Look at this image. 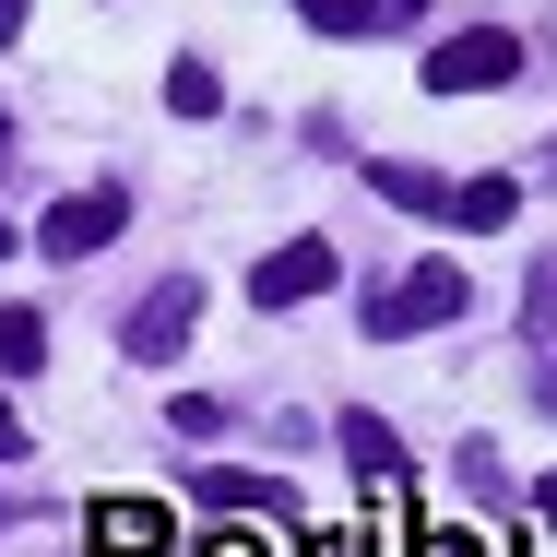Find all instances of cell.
Returning a JSON list of instances; mask_svg holds the SVG:
<instances>
[{"label":"cell","instance_id":"obj_1","mask_svg":"<svg viewBox=\"0 0 557 557\" xmlns=\"http://www.w3.org/2000/svg\"><path fill=\"white\" fill-rule=\"evenodd\" d=\"M462 297H474V285H462L450 261H404V273H380V285H368V309H356V321H368L380 344H404V333L462 321Z\"/></svg>","mask_w":557,"mask_h":557},{"label":"cell","instance_id":"obj_2","mask_svg":"<svg viewBox=\"0 0 557 557\" xmlns=\"http://www.w3.org/2000/svg\"><path fill=\"white\" fill-rule=\"evenodd\" d=\"M510 72H522V36H510V24H462V36L428 48V96H486V84H510Z\"/></svg>","mask_w":557,"mask_h":557},{"label":"cell","instance_id":"obj_3","mask_svg":"<svg viewBox=\"0 0 557 557\" xmlns=\"http://www.w3.org/2000/svg\"><path fill=\"white\" fill-rule=\"evenodd\" d=\"M119 225H131V190H72V202H48L36 249H48V261H96Z\"/></svg>","mask_w":557,"mask_h":557},{"label":"cell","instance_id":"obj_4","mask_svg":"<svg viewBox=\"0 0 557 557\" xmlns=\"http://www.w3.org/2000/svg\"><path fill=\"white\" fill-rule=\"evenodd\" d=\"M190 321H202V273H166V285H154V297H143V309H131V356H143V368H166V356H178V344H190Z\"/></svg>","mask_w":557,"mask_h":557},{"label":"cell","instance_id":"obj_5","mask_svg":"<svg viewBox=\"0 0 557 557\" xmlns=\"http://www.w3.org/2000/svg\"><path fill=\"white\" fill-rule=\"evenodd\" d=\"M321 285H333V237H285V249L249 273V297H261V309H297V297H321Z\"/></svg>","mask_w":557,"mask_h":557},{"label":"cell","instance_id":"obj_6","mask_svg":"<svg viewBox=\"0 0 557 557\" xmlns=\"http://www.w3.org/2000/svg\"><path fill=\"white\" fill-rule=\"evenodd\" d=\"M96 557H166V510L154 498H96Z\"/></svg>","mask_w":557,"mask_h":557},{"label":"cell","instance_id":"obj_7","mask_svg":"<svg viewBox=\"0 0 557 557\" xmlns=\"http://www.w3.org/2000/svg\"><path fill=\"white\" fill-rule=\"evenodd\" d=\"M297 12H309L321 36H392V24H416L428 0H297Z\"/></svg>","mask_w":557,"mask_h":557},{"label":"cell","instance_id":"obj_8","mask_svg":"<svg viewBox=\"0 0 557 557\" xmlns=\"http://www.w3.org/2000/svg\"><path fill=\"white\" fill-rule=\"evenodd\" d=\"M344 450H356V474H368V486H404V440H392L380 416H344Z\"/></svg>","mask_w":557,"mask_h":557},{"label":"cell","instance_id":"obj_9","mask_svg":"<svg viewBox=\"0 0 557 557\" xmlns=\"http://www.w3.org/2000/svg\"><path fill=\"white\" fill-rule=\"evenodd\" d=\"M202 498H214V510H297L285 486H261V474H237V462H214V474H202Z\"/></svg>","mask_w":557,"mask_h":557},{"label":"cell","instance_id":"obj_10","mask_svg":"<svg viewBox=\"0 0 557 557\" xmlns=\"http://www.w3.org/2000/svg\"><path fill=\"white\" fill-rule=\"evenodd\" d=\"M166 108H178V119H214V108H225V84L202 72V60H178V72H166Z\"/></svg>","mask_w":557,"mask_h":557},{"label":"cell","instance_id":"obj_11","mask_svg":"<svg viewBox=\"0 0 557 557\" xmlns=\"http://www.w3.org/2000/svg\"><path fill=\"white\" fill-rule=\"evenodd\" d=\"M48 356V321L36 309H0V368H36Z\"/></svg>","mask_w":557,"mask_h":557},{"label":"cell","instance_id":"obj_12","mask_svg":"<svg viewBox=\"0 0 557 557\" xmlns=\"http://www.w3.org/2000/svg\"><path fill=\"white\" fill-rule=\"evenodd\" d=\"M416 557H486V546H474V534H450V522H440V534H416Z\"/></svg>","mask_w":557,"mask_h":557},{"label":"cell","instance_id":"obj_13","mask_svg":"<svg viewBox=\"0 0 557 557\" xmlns=\"http://www.w3.org/2000/svg\"><path fill=\"white\" fill-rule=\"evenodd\" d=\"M202 557H273L261 534H202Z\"/></svg>","mask_w":557,"mask_h":557},{"label":"cell","instance_id":"obj_14","mask_svg":"<svg viewBox=\"0 0 557 557\" xmlns=\"http://www.w3.org/2000/svg\"><path fill=\"white\" fill-rule=\"evenodd\" d=\"M0 462H24V416L12 404H0Z\"/></svg>","mask_w":557,"mask_h":557},{"label":"cell","instance_id":"obj_15","mask_svg":"<svg viewBox=\"0 0 557 557\" xmlns=\"http://www.w3.org/2000/svg\"><path fill=\"white\" fill-rule=\"evenodd\" d=\"M321 557H380V546H368V534H321Z\"/></svg>","mask_w":557,"mask_h":557},{"label":"cell","instance_id":"obj_16","mask_svg":"<svg viewBox=\"0 0 557 557\" xmlns=\"http://www.w3.org/2000/svg\"><path fill=\"white\" fill-rule=\"evenodd\" d=\"M12 36H24V0H0V48H12Z\"/></svg>","mask_w":557,"mask_h":557},{"label":"cell","instance_id":"obj_17","mask_svg":"<svg viewBox=\"0 0 557 557\" xmlns=\"http://www.w3.org/2000/svg\"><path fill=\"white\" fill-rule=\"evenodd\" d=\"M522 557H557V534H522Z\"/></svg>","mask_w":557,"mask_h":557},{"label":"cell","instance_id":"obj_18","mask_svg":"<svg viewBox=\"0 0 557 557\" xmlns=\"http://www.w3.org/2000/svg\"><path fill=\"white\" fill-rule=\"evenodd\" d=\"M546 522H557V474H546Z\"/></svg>","mask_w":557,"mask_h":557},{"label":"cell","instance_id":"obj_19","mask_svg":"<svg viewBox=\"0 0 557 557\" xmlns=\"http://www.w3.org/2000/svg\"><path fill=\"white\" fill-rule=\"evenodd\" d=\"M0 261H12V225H0Z\"/></svg>","mask_w":557,"mask_h":557},{"label":"cell","instance_id":"obj_20","mask_svg":"<svg viewBox=\"0 0 557 557\" xmlns=\"http://www.w3.org/2000/svg\"><path fill=\"white\" fill-rule=\"evenodd\" d=\"M0 166H12V131H0Z\"/></svg>","mask_w":557,"mask_h":557}]
</instances>
